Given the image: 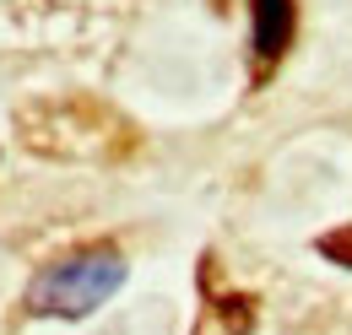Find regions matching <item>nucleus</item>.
Returning a JSON list of instances; mask_svg holds the SVG:
<instances>
[{
    "label": "nucleus",
    "mask_w": 352,
    "mask_h": 335,
    "mask_svg": "<svg viewBox=\"0 0 352 335\" xmlns=\"http://www.w3.org/2000/svg\"><path fill=\"white\" fill-rule=\"evenodd\" d=\"M250 308H255L250 297H228V303H222V325H228L233 335H250V325H255V314H250Z\"/></svg>",
    "instance_id": "nucleus-5"
},
{
    "label": "nucleus",
    "mask_w": 352,
    "mask_h": 335,
    "mask_svg": "<svg viewBox=\"0 0 352 335\" xmlns=\"http://www.w3.org/2000/svg\"><path fill=\"white\" fill-rule=\"evenodd\" d=\"M125 287V259L120 249H82L60 265H44L28 287V314L44 319H87L98 303Z\"/></svg>",
    "instance_id": "nucleus-1"
},
{
    "label": "nucleus",
    "mask_w": 352,
    "mask_h": 335,
    "mask_svg": "<svg viewBox=\"0 0 352 335\" xmlns=\"http://www.w3.org/2000/svg\"><path fill=\"white\" fill-rule=\"evenodd\" d=\"M250 16H255V60L271 65V60H282L287 54V43H293V0H250Z\"/></svg>",
    "instance_id": "nucleus-3"
},
{
    "label": "nucleus",
    "mask_w": 352,
    "mask_h": 335,
    "mask_svg": "<svg viewBox=\"0 0 352 335\" xmlns=\"http://www.w3.org/2000/svg\"><path fill=\"white\" fill-rule=\"evenodd\" d=\"M82 108H87V97H65V103H38V108H28V114H22L28 146H38V141H49V135L65 130V141L54 146V157H109V130H120V119H114L109 108H92L87 125H76Z\"/></svg>",
    "instance_id": "nucleus-2"
},
{
    "label": "nucleus",
    "mask_w": 352,
    "mask_h": 335,
    "mask_svg": "<svg viewBox=\"0 0 352 335\" xmlns=\"http://www.w3.org/2000/svg\"><path fill=\"white\" fill-rule=\"evenodd\" d=\"M320 254H325L331 265H347V270H352V227H336V233H325V238H320Z\"/></svg>",
    "instance_id": "nucleus-4"
}]
</instances>
